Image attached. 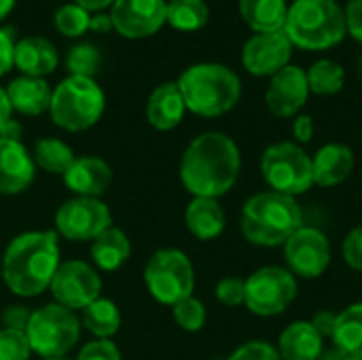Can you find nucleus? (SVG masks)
Segmentation results:
<instances>
[{"label": "nucleus", "mask_w": 362, "mask_h": 360, "mask_svg": "<svg viewBox=\"0 0 362 360\" xmlns=\"http://www.w3.org/2000/svg\"><path fill=\"white\" fill-rule=\"evenodd\" d=\"M240 168L242 155L235 140L223 132H206L185 149L178 174L193 197L218 199L233 189Z\"/></svg>", "instance_id": "obj_1"}, {"label": "nucleus", "mask_w": 362, "mask_h": 360, "mask_svg": "<svg viewBox=\"0 0 362 360\" xmlns=\"http://www.w3.org/2000/svg\"><path fill=\"white\" fill-rule=\"evenodd\" d=\"M59 236L55 231H25L2 252V280L23 299L38 297L51 286L59 267Z\"/></svg>", "instance_id": "obj_2"}, {"label": "nucleus", "mask_w": 362, "mask_h": 360, "mask_svg": "<svg viewBox=\"0 0 362 360\" xmlns=\"http://www.w3.org/2000/svg\"><path fill=\"white\" fill-rule=\"evenodd\" d=\"M303 227V210L295 197L263 191L252 195L240 214L242 236L263 248L284 246L286 240Z\"/></svg>", "instance_id": "obj_3"}, {"label": "nucleus", "mask_w": 362, "mask_h": 360, "mask_svg": "<svg viewBox=\"0 0 362 360\" xmlns=\"http://www.w3.org/2000/svg\"><path fill=\"white\" fill-rule=\"evenodd\" d=\"M187 110L197 117L214 119L235 108L242 95L240 76L214 62L189 66L176 81Z\"/></svg>", "instance_id": "obj_4"}, {"label": "nucleus", "mask_w": 362, "mask_h": 360, "mask_svg": "<svg viewBox=\"0 0 362 360\" xmlns=\"http://www.w3.org/2000/svg\"><path fill=\"white\" fill-rule=\"evenodd\" d=\"M284 32L297 49L327 51L346 38V13L337 0H295L288 6Z\"/></svg>", "instance_id": "obj_5"}, {"label": "nucleus", "mask_w": 362, "mask_h": 360, "mask_svg": "<svg viewBox=\"0 0 362 360\" xmlns=\"http://www.w3.org/2000/svg\"><path fill=\"white\" fill-rule=\"evenodd\" d=\"M106 108V95L93 79L68 76L51 93V121L66 132L93 127Z\"/></svg>", "instance_id": "obj_6"}, {"label": "nucleus", "mask_w": 362, "mask_h": 360, "mask_svg": "<svg viewBox=\"0 0 362 360\" xmlns=\"http://www.w3.org/2000/svg\"><path fill=\"white\" fill-rule=\"evenodd\" d=\"M25 337L40 359H64L81 337V318L55 301L47 303L32 312Z\"/></svg>", "instance_id": "obj_7"}, {"label": "nucleus", "mask_w": 362, "mask_h": 360, "mask_svg": "<svg viewBox=\"0 0 362 360\" xmlns=\"http://www.w3.org/2000/svg\"><path fill=\"white\" fill-rule=\"evenodd\" d=\"M144 284L157 303L172 308L195 291L193 263L178 248H159L146 261Z\"/></svg>", "instance_id": "obj_8"}, {"label": "nucleus", "mask_w": 362, "mask_h": 360, "mask_svg": "<svg viewBox=\"0 0 362 360\" xmlns=\"http://www.w3.org/2000/svg\"><path fill=\"white\" fill-rule=\"evenodd\" d=\"M261 174L272 191L297 197L314 187L312 157L297 142H276L261 157Z\"/></svg>", "instance_id": "obj_9"}, {"label": "nucleus", "mask_w": 362, "mask_h": 360, "mask_svg": "<svg viewBox=\"0 0 362 360\" xmlns=\"http://www.w3.org/2000/svg\"><path fill=\"white\" fill-rule=\"evenodd\" d=\"M297 299V278L276 265L257 269L246 280V308L261 316L272 318L282 314Z\"/></svg>", "instance_id": "obj_10"}, {"label": "nucleus", "mask_w": 362, "mask_h": 360, "mask_svg": "<svg viewBox=\"0 0 362 360\" xmlns=\"http://www.w3.org/2000/svg\"><path fill=\"white\" fill-rule=\"evenodd\" d=\"M108 227L112 214L100 197H72L55 212V233L70 242H93Z\"/></svg>", "instance_id": "obj_11"}, {"label": "nucleus", "mask_w": 362, "mask_h": 360, "mask_svg": "<svg viewBox=\"0 0 362 360\" xmlns=\"http://www.w3.org/2000/svg\"><path fill=\"white\" fill-rule=\"evenodd\" d=\"M49 289L55 303L72 312H83L89 303L102 297V278L98 269L85 261H62Z\"/></svg>", "instance_id": "obj_12"}, {"label": "nucleus", "mask_w": 362, "mask_h": 360, "mask_svg": "<svg viewBox=\"0 0 362 360\" xmlns=\"http://www.w3.org/2000/svg\"><path fill=\"white\" fill-rule=\"evenodd\" d=\"M288 272L297 278H320L331 265V242L316 227H301L284 244Z\"/></svg>", "instance_id": "obj_13"}, {"label": "nucleus", "mask_w": 362, "mask_h": 360, "mask_svg": "<svg viewBox=\"0 0 362 360\" xmlns=\"http://www.w3.org/2000/svg\"><path fill=\"white\" fill-rule=\"evenodd\" d=\"M165 0H115L110 6L112 28L125 38L157 34L165 23Z\"/></svg>", "instance_id": "obj_14"}, {"label": "nucleus", "mask_w": 362, "mask_h": 360, "mask_svg": "<svg viewBox=\"0 0 362 360\" xmlns=\"http://www.w3.org/2000/svg\"><path fill=\"white\" fill-rule=\"evenodd\" d=\"M293 49L295 47L284 30L255 34L242 49V64L255 76H274L288 66Z\"/></svg>", "instance_id": "obj_15"}, {"label": "nucleus", "mask_w": 362, "mask_h": 360, "mask_svg": "<svg viewBox=\"0 0 362 360\" xmlns=\"http://www.w3.org/2000/svg\"><path fill=\"white\" fill-rule=\"evenodd\" d=\"M308 98H310V87H308L305 70L291 64L272 76L269 87L265 91V104L269 112L280 119L297 117V112L305 106Z\"/></svg>", "instance_id": "obj_16"}, {"label": "nucleus", "mask_w": 362, "mask_h": 360, "mask_svg": "<svg viewBox=\"0 0 362 360\" xmlns=\"http://www.w3.org/2000/svg\"><path fill=\"white\" fill-rule=\"evenodd\" d=\"M32 153L21 140L0 138V195L23 193L36 176Z\"/></svg>", "instance_id": "obj_17"}, {"label": "nucleus", "mask_w": 362, "mask_h": 360, "mask_svg": "<svg viewBox=\"0 0 362 360\" xmlns=\"http://www.w3.org/2000/svg\"><path fill=\"white\" fill-rule=\"evenodd\" d=\"M62 178L74 197H100L112 180V170L104 159L85 155L76 157Z\"/></svg>", "instance_id": "obj_18"}, {"label": "nucleus", "mask_w": 362, "mask_h": 360, "mask_svg": "<svg viewBox=\"0 0 362 360\" xmlns=\"http://www.w3.org/2000/svg\"><path fill=\"white\" fill-rule=\"evenodd\" d=\"M59 55L51 40L42 36H25L15 40L13 66L21 70L23 76L42 79L57 68Z\"/></svg>", "instance_id": "obj_19"}, {"label": "nucleus", "mask_w": 362, "mask_h": 360, "mask_svg": "<svg viewBox=\"0 0 362 360\" xmlns=\"http://www.w3.org/2000/svg\"><path fill=\"white\" fill-rule=\"evenodd\" d=\"M314 168V185L318 187H337L354 170V153L348 144L341 142H331L318 149V153L312 159Z\"/></svg>", "instance_id": "obj_20"}, {"label": "nucleus", "mask_w": 362, "mask_h": 360, "mask_svg": "<svg viewBox=\"0 0 362 360\" xmlns=\"http://www.w3.org/2000/svg\"><path fill=\"white\" fill-rule=\"evenodd\" d=\"M185 100L176 83H163L146 100V121L159 132H170L180 125L185 117Z\"/></svg>", "instance_id": "obj_21"}, {"label": "nucleus", "mask_w": 362, "mask_h": 360, "mask_svg": "<svg viewBox=\"0 0 362 360\" xmlns=\"http://www.w3.org/2000/svg\"><path fill=\"white\" fill-rule=\"evenodd\" d=\"M6 98L13 110L25 117H38L49 110L51 106V87L45 79L34 76H19L6 85Z\"/></svg>", "instance_id": "obj_22"}, {"label": "nucleus", "mask_w": 362, "mask_h": 360, "mask_svg": "<svg viewBox=\"0 0 362 360\" xmlns=\"http://www.w3.org/2000/svg\"><path fill=\"white\" fill-rule=\"evenodd\" d=\"M322 337L308 320L288 325L278 339V354L282 360H320Z\"/></svg>", "instance_id": "obj_23"}, {"label": "nucleus", "mask_w": 362, "mask_h": 360, "mask_svg": "<svg viewBox=\"0 0 362 360\" xmlns=\"http://www.w3.org/2000/svg\"><path fill=\"white\" fill-rule=\"evenodd\" d=\"M185 223L193 238H197L202 242H210V240H216L225 231L227 219H225V210L218 204V199L193 197L191 204L187 206Z\"/></svg>", "instance_id": "obj_24"}, {"label": "nucleus", "mask_w": 362, "mask_h": 360, "mask_svg": "<svg viewBox=\"0 0 362 360\" xmlns=\"http://www.w3.org/2000/svg\"><path fill=\"white\" fill-rule=\"evenodd\" d=\"M91 261L100 272H117L132 257V242L119 227H108L91 242Z\"/></svg>", "instance_id": "obj_25"}, {"label": "nucleus", "mask_w": 362, "mask_h": 360, "mask_svg": "<svg viewBox=\"0 0 362 360\" xmlns=\"http://www.w3.org/2000/svg\"><path fill=\"white\" fill-rule=\"evenodd\" d=\"M240 15L257 34L284 30L288 4L286 0H240Z\"/></svg>", "instance_id": "obj_26"}, {"label": "nucleus", "mask_w": 362, "mask_h": 360, "mask_svg": "<svg viewBox=\"0 0 362 360\" xmlns=\"http://www.w3.org/2000/svg\"><path fill=\"white\" fill-rule=\"evenodd\" d=\"M81 327H85L95 339H110L121 329V312L115 301L100 297L83 310Z\"/></svg>", "instance_id": "obj_27"}, {"label": "nucleus", "mask_w": 362, "mask_h": 360, "mask_svg": "<svg viewBox=\"0 0 362 360\" xmlns=\"http://www.w3.org/2000/svg\"><path fill=\"white\" fill-rule=\"evenodd\" d=\"M333 342L337 350L352 356H362V301L348 306L337 314Z\"/></svg>", "instance_id": "obj_28"}, {"label": "nucleus", "mask_w": 362, "mask_h": 360, "mask_svg": "<svg viewBox=\"0 0 362 360\" xmlns=\"http://www.w3.org/2000/svg\"><path fill=\"white\" fill-rule=\"evenodd\" d=\"M32 159H34V166H38L42 172L64 176L68 172V168L74 163L76 157H74L72 149L64 140H59V138H40L34 144Z\"/></svg>", "instance_id": "obj_29"}, {"label": "nucleus", "mask_w": 362, "mask_h": 360, "mask_svg": "<svg viewBox=\"0 0 362 360\" xmlns=\"http://www.w3.org/2000/svg\"><path fill=\"white\" fill-rule=\"evenodd\" d=\"M210 8L206 0H170L165 21L178 32H197L208 23Z\"/></svg>", "instance_id": "obj_30"}, {"label": "nucleus", "mask_w": 362, "mask_h": 360, "mask_svg": "<svg viewBox=\"0 0 362 360\" xmlns=\"http://www.w3.org/2000/svg\"><path fill=\"white\" fill-rule=\"evenodd\" d=\"M310 93L316 95H335L344 89L346 83V70L341 64L333 59H318L305 70Z\"/></svg>", "instance_id": "obj_31"}, {"label": "nucleus", "mask_w": 362, "mask_h": 360, "mask_svg": "<svg viewBox=\"0 0 362 360\" xmlns=\"http://www.w3.org/2000/svg\"><path fill=\"white\" fill-rule=\"evenodd\" d=\"M100 51L91 42H78L66 53V70L70 76H85L93 79L100 70Z\"/></svg>", "instance_id": "obj_32"}, {"label": "nucleus", "mask_w": 362, "mask_h": 360, "mask_svg": "<svg viewBox=\"0 0 362 360\" xmlns=\"http://www.w3.org/2000/svg\"><path fill=\"white\" fill-rule=\"evenodd\" d=\"M53 21H55V28L59 30V34H64L68 38H78L89 30L91 15H89V11H85L83 6L72 2V4H62L55 11Z\"/></svg>", "instance_id": "obj_33"}, {"label": "nucleus", "mask_w": 362, "mask_h": 360, "mask_svg": "<svg viewBox=\"0 0 362 360\" xmlns=\"http://www.w3.org/2000/svg\"><path fill=\"white\" fill-rule=\"evenodd\" d=\"M172 314H174L176 325L182 331H187V333H197L206 325V308L193 295L182 299V301H178L176 306H172Z\"/></svg>", "instance_id": "obj_34"}, {"label": "nucleus", "mask_w": 362, "mask_h": 360, "mask_svg": "<svg viewBox=\"0 0 362 360\" xmlns=\"http://www.w3.org/2000/svg\"><path fill=\"white\" fill-rule=\"evenodd\" d=\"M32 348L23 331L0 329V360H30Z\"/></svg>", "instance_id": "obj_35"}, {"label": "nucleus", "mask_w": 362, "mask_h": 360, "mask_svg": "<svg viewBox=\"0 0 362 360\" xmlns=\"http://www.w3.org/2000/svg\"><path fill=\"white\" fill-rule=\"evenodd\" d=\"M216 299L227 306V308H238V306H244L246 301V280L242 278H235V276H229V278H223L218 284H216Z\"/></svg>", "instance_id": "obj_36"}, {"label": "nucleus", "mask_w": 362, "mask_h": 360, "mask_svg": "<svg viewBox=\"0 0 362 360\" xmlns=\"http://www.w3.org/2000/svg\"><path fill=\"white\" fill-rule=\"evenodd\" d=\"M76 360H121V350L110 339H91L81 348Z\"/></svg>", "instance_id": "obj_37"}, {"label": "nucleus", "mask_w": 362, "mask_h": 360, "mask_svg": "<svg viewBox=\"0 0 362 360\" xmlns=\"http://www.w3.org/2000/svg\"><path fill=\"white\" fill-rule=\"evenodd\" d=\"M229 360H282L278 350L267 342H248L240 346Z\"/></svg>", "instance_id": "obj_38"}, {"label": "nucleus", "mask_w": 362, "mask_h": 360, "mask_svg": "<svg viewBox=\"0 0 362 360\" xmlns=\"http://www.w3.org/2000/svg\"><path fill=\"white\" fill-rule=\"evenodd\" d=\"M341 252H344V261L354 272H362V225L361 227H354L346 236L344 246H341Z\"/></svg>", "instance_id": "obj_39"}, {"label": "nucleus", "mask_w": 362, "mask_h": 360, "mask_svg": "<svg viewBox=\"0 0 362 360\" xmlns=\"http://www.w3.org/2000/svg\"><path fill=\"white\" fill-rule=\"evenodd\" d=\"M30 316H32V312L25 306H8L2 312V325H4V329L23 331L25 333V327L30 323Z\"/></svg>", "instance_id": "obj_40"}, {"label": "nucleus", "mask_w": 362, "mask_h": 360, "mask_svg": "<svg viewBox=\"0 0 362 360\" xmlns=\"http://www.w3.org/2000/svg\"><path fill=\"white\" fill-rule=\"evenodd\" d=\"M13 49H15L13 30L0 28V76H4L13 68Z\"/></svg>", "instance_id": "obj_41"}, {"label": "nucleus", "mask_w": 362, "mask_h": 360, "mask_svg": "<svg viewBox=\"0 0 362 360\" xmlns=\"http://www.w3.org/2000/svg\"><path fill=\"white\" fill-rule=\"evenodd\" d=\"M346 25H348V32L362 42V0H348L346 8Z\"/></svg>", "instance_id": "obj_42"}, {"label": "nucleus", "mask_w": 362, "mask_h": 360, "mask_svg": "<svg viewBox=\"0 0 362 360\" xmlns=\"http://www.w3.org/2000/svg\"><path fill=\"white\" fill-rule=\"evenodd\" d=\"M293 136L297 142L308 144L314 138V121L310 115H297L293 121Z\"/></svg>", "instance_id": "obj_43"}, {"label": "nucleus", "mask_w": 362, "mask_h": 360, "mask_svg": "<svg viewBox=\"0 0 362 360\" xmlns=\"http://www.w3.org/2000/svg\"><path fill=\"white\" fill-rule=\"evenodd\" d=\"M335 320H337V314L329 312V310H322L314 316L312 320V327L320 333V337H333V329H335Z\"/></svg>", "instance_id": "obj_44"}, {"label": "nucleus", "mask_w": 362, "mask_h": 360, "mask_svg": "<svg viewBox=\"0 0 362 360\" xmlns=\"http://www.w3.org/2000/svg\"><path fill=\"white\" fill-rule=\"evenodd\" d=\"M89 30L98 32V34H106L112 28V19H110V13L104 15V13H98V15H91V21H89Z\"/></svg>", "instance_id": "obj_45"}, {"label": "nucleus", "mask_w": 362, "mask_h": 360, "mask_svg": "<svg viewBox=\"0 0 362 360\" xmlns=\"http://www.w3.org/2000/svg\"><path fill=\"white\" fill-rule=\"evenodd\" d=\"M11 115H13V108H11V104H8L6 91L0 87V136H2V132L6 129V125L11 123Z\"/></svg>", "instance_id": "obj_46"}, {"label": "nucleus", "mask_w": 362, "mask_h": 360, "mask_svg": "<svg viewBox=\"0 0 362 360\" xmlns=\"http://www.w3.org/2000/svg\"><path fill=\"white\" fill-rule=\"evenodd\" d=\"M78 6H83L85 11H102L106 6H112L115 0H74Z\"/></svg>", "instance_id": "obj_47"}, {"label": "nucleus", "mask_w": 362, "mask_h": 360, "mask_svg": "<svg viewBox=\"0 0 362 360\" xmlns=\"http://www.w3.org/2000/svg\"><path fill=\"white\" fill-rule=\"evenodd\" d=\"M320 360H362V356H352V354H346L337 348L329 350V352H322Z\"/></svg>", "instance_id": "obj_48"}, {"label": "nucleus", "mask_w": 362, "mask_h": 360, "mask_svg": "<svg viewBox=\"0 0 362 360\" xmlns=\"http://www.w3.org/2000/svg\"><path fill=\"white\" fill-rule=\"evenodd\" d=\"M13 6H15V0H0V21L8 17Z\"/></svg>", "instance_id": "obj_49"}, {"label": "nucleus", "mask_w": 362, "mask_h": 360, "mask_svg": "<svg viewBox=\"0 0 362 360\" xmlns=\"http://www.w3.org/2000/svg\"><path fill=\"white\" fill-rule=\"evenodd\" d=\"M358 74H361V79H362V57L358 59Z\"/></svg>", "instance_id": "obj_50"}, {"label": "nucleus", "mask_w": 362, "mask_h": 360, "mask_svg": "<svg viewBox=\"0 0 362 360\" xmlns=\"http://www.w3.org/2000/svg\"><path fill=\"white\" fill-rule=\"evenodd\" d=\"M0 274H2V257H0Z\"/></svg>", "instance_id": "obj_51"}, {"label": "nucleus", "mask_w": 362, "mask_h": 360, "mask_svg": "<svg viewBox=\"0 0 362 360\" xmlns=\"http://www.w3.org/2000/svg\"><path fill=\"white\" fill-rule=\"evenodd\" d=\"M42 360H66V359H42Z\"/></svg>", "instance_id": "obj_52"}]
</instances>
